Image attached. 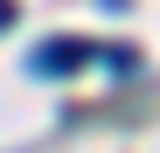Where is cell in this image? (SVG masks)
<instances>
[{
	"mask_svg": "<svg viewBox=\"0 0 160 153\" xmlns=\"http://www.w3.org/2000/svg\"><path fill=\"white\" fill-rule=\"evenodd\" d=\"M14 14H21V7H14V0H0V28H14Z\"/></svg>",
	"mask_w": 160,
	"mask_h": 153,
	"instance_id": "7a4b0ae2",
	"label": "cell"
},
{
	"mask_svg": "<svg viewBox=\"0 0 160 153\" xmlns=\"http://www.w3.org/2000/svg\"><path fill=\"white\" fill-rule=\"evenodd\" d=\"M91 49L84 42H49V49H35V70H77Z\"/></svg>",
	"mask_w": 160,
	"mask_h": 153,
	"instance_id": "6da1fadb",
	"label": "cell"
}]
</instances>
